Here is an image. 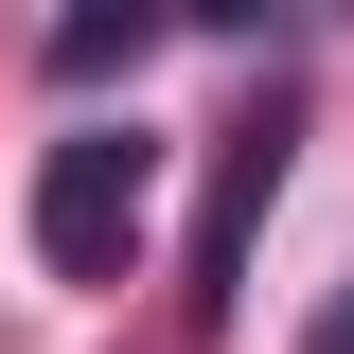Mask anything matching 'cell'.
Here are the masks:
<instances>
[{
	"label": "cell",
	"mask_w": 354,
	"mask_h": 354,
	"mask_svg": "<svg viewBox=\"0 0 354 354\" xmlns=\"http://www.w3.org/2000/svg\"><path fill=\"white\" fill-rule=\"evenodd\" d=\"M160 160H177L160 124H71L36 160V266L53 283H124V248L160 230Z\"/></svg>",
	"instance_id": "cell-1"
},
{
	"label": "cell",
	"mask_w": 354,
	"mask_h": 354,
	"mask_svg": "<svg viewBox=\"0 0 354 354\" xmlns=\"http://www.w3.org/2000/svg\"><path fill=\"white\" fill-rule=\"evenodd\" d=\"M283 142H301V106H283V88H266L248 124L213 142V213H195V283H177L213 337L248 319V248H266V213H283Z\"/></svg>",
	"instance_id": "cell-2"
},
{
	"label": "cell",
	"mask_w": 354,
	"mask_h": 354,
	"mask_svg": "<svg viewBox=\"0 0 354 354\" xmlns=\"http://www.w3.org/2000/svg\"><path fill=\"white\" fill-rule=\"evenodd\" d=\"M160 36H177L160 0H106V18H53V88H106V71H142Z\"/></svg>",
	"instance_id": "cell-3"
},
{
	"label": "cell",
	"mask_w": 354,
	"mask_h": 354,
	"mask_svg": "<svg viewBox=\"0 0 354 354\" xmlns=\"http://www.w3.org/2000/svg\"><path fill=\"white\" fill-rule=\"evenodd\" d=\"M319 354H354V301H337V337H319Z\"/></svg>",
	"instance_id": "cell-4"
}]
</instances>
